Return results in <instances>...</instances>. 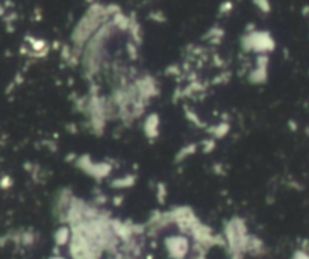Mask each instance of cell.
I'll return each instance as SVG.
<instances>
[{"label":"cell","mask_w":309,"mask_h":259,"mask_svg":"<svg viewBox=\"0 0 309 259\" xmlns=\"http://www.w3.org/2000/svg\"><path fill=\"white\" fill-rule=\"evenodd\" d=\"M293 259H309V253L306 250H297L293 255Z\"/></svg>","instance_id":"6da1fadb"}]
</instances>
